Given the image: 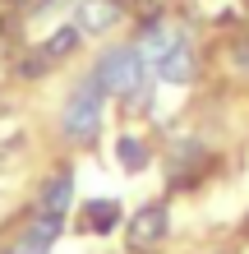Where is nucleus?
Segmentation results:
<instances>
[{"label":"nucleus","mask_w":249,"mask_h":254,"mask_svg":"<svg viewBox=\"0 0 249 254\" xmlns=\"http://www.w3.org/2000/svg\"><path fill=\"white\" fill-rule=\"evenodd\" d=\"M93 79L101 83V93H120L129 102H139V93H148V61L134 47H115V51L101 56Z\"/></svg>","instance_id":"1"},{"label":"nucleus","mask_w":249,"mask_h":254,"mask_svg":"<svg viewBox=\"0 0 249 254\" xmlns=\"http://www.w3.org/2000/svg\"><path fill=\"white\" fill-rule=\"evenodd\" d=\"M97 125H101V83L88 79L79 93L69 97V107H65V134L74 143H83V139L97 134Z\"/></svg>","instance_id":"2"},{"label":"nucleus","mask_w":249,"mask_h":254,"mask_svg":"<svg viewBox=\"0 0 249 254\" xmlns=\"http://www.w3.org/2000/svg\"><path fill=\"white\" fill-rule=\"evenodd\" d=\"M55 236H60V213H47V217H37L33 227L23 231V241H14L9 254H51Z\"/></svg>","instance_id":"3"},{"label":"nucleus","mask_w":249,"mask_h":254,"mask_svg":"<svg viewBox=\"0 0 249 254\" xmlns=\"http://www.w3.org/2000/svg\"><path fill=\"white\" fill-rule=\"evenodd\" d=\"M166 236V208L162 203H148V208H139L134 213V222H129V241H134L139 250H148V245H157Z\"/></svg>","instance_id":"4"},{"label":"nucleus","mask_w":249,"mask_h":254,"mask_svg":"<svg viewBox=\"0 0 249 254\" xmlns=\"http://www.w3.org/2000/svg\"><path fill=\"white\" fill-rule=\"evenodd\" d=\"M120 23V0H83L79 5V28L83 33H106Z\"/></svg>","instance_id":"5"},{"label":"nucleus","mask_w":249,"mask_h":254,"mask_svg":"<svg viewBox=\"0 0 249 254\" xmlns=\"http://www.w3.org/2000/svg\"><path fill=\"white\" fill-rule=\"evenodd\" d=\"M157 74H162L166 83H189V79H194V51H189V42H185V37H175V47L162 56Z\"/></svg>","instance_id":"6"},{"label":"nucleus","mask_w":249,"mask_h":254,"mask_svg":"<svg viewBox=\"0 0 249 254\" xmlns=\"http://www.w3.org/2000/svg\"><path fill=\"white\" fill-rule=\"evenodd\" d=\"M69 199H74V176H69V171L51 176V181L42 185V208H47V213H65Z\"/></svg>","instance_id":"7"},{"label":"nucleus","mask_w":249,"mask_h":254,"mask_svg":"<svg viewBox=\"0 0 249 254\" xmlns=\"http://www.w3.org/2000/svg\"><path fill=\"white\" fill-rule=\"evenodd\" d=\"M175 47V33L171 28H148V33H143V42H139V56L148 65H162V56Z\"/></svg>","instance_id":"8"},{"label":"nucleus","mask_w":249,"mask_h":254,"mask_svg":"<svg viewBox=\"0 0 249 254\" xmlns=\"http://www.w3.org/2000/svg\"><path fill=\"white\" fill-rule=\"evenodd\" d=\"M115 222H120V203L97 199V203H88V213H83V231H111Z\"/></svg>","instance_id":"9"},{"label":"nucleus","mask_w":249,"mask_h":254,"mask_svg":"<svg viewBox=\"0 0 249 254\" xmlns=\"http://www.w3.org/2000/svg\"><path fill=\"white\" fill-rule=\"evenodd\" d=\"M115 157H120V167H125V171H143V167H148V148H143L139 139H129V134L115 143Z\"/></svg>","instance_id":"10"},{"label":"nucleus","mask_w":249,"mask_h":254,"mask_svg":"<svg viewBox=\"0 0 249 254\" xmlns=\"http://www.w3.org/2000/svg\"><path fill=\"white\" fill-rule=\"evenodd\" d=\"M74 47H79V28H60V33H51V37H47L42 56H47V61H60V56H69Z\"/></svg>","instance_id":"11"},{"label":"nucleus","mask_w":249,"mask_h":254,"mask_svg":"<svg viewBox=\"0 0 249 254\" xmlns=\"http://www.w3.org/2000/svg\"><path fill=\"white\" fill-rule=\"evenodd\" d=\"M231 56H236V65H240V69L249 74V37H240V42H236V51H231Z\"/></svg>","instance_id":"12"}]
</instances>
